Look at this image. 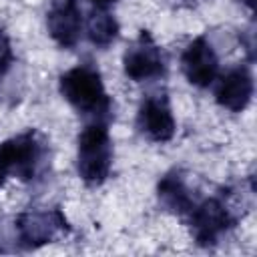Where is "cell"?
<instances>
[{
  "label": "cell",
  "mask_w": 257,
  "mask_h": 257,
  "mask_svg": "<svg viewBox=\"0 0 257 257\" xmlns=\"http://www.w3.org/2000/svg\"><path fill=\"white\" fill-rule=\"evenodd\" d=\"M58 88L62 98L76 108L82 116L92 120L106 122L110 112V98L104 90L100 72L90 64H78L70 70H66L60 80Z\"/></svg>",
  "instance_id": "1"
},
{
  "label": "cell",
  "mask_w": 257,
  "mask_h": 257,
  "mask_svg": "<svg viewBox=\"0 0 257 257\" xmlns=\"http://www.w3.org/2000/svg\"><path fill=\"white\" fill-rule=\"evenodd\" d=\"M112 167V143L106 122L92 120L78 135L76 149V171L88 187L102 185Z\"/></svg>",
  "instance_id": "2"
},
{
  "label": "cell",
  "mask_w": 257,
  "mask_h": 257,
  "mask_svg": "<svg viewBox=\"0 0 257 257\" xmlns=\"http://www.w3.org/2000/svg\"><path fill=\"white\" fill-rule=\"evenodd\" d=\"M44 159V143L36 131L20 133L0 145V161L6 165L8 175L20 181H32Z\"/></svg>",
  "instance_id": "3"
},
{
  "label": "cell",
  "mask_w": 257,
  "mask_h": 257,
  "mask_svg": "<svg viewBox=\"0 0 257 257\" xmlns=\"http://www.w3.org/2000/svg\"><path fill=\"white\" fill-rule=\"evenodd\" d=\"M68 231L70 225L58 207L44 211H26L16 219L18 241L26 249H38L46 243H52L56 237L66 235Z\"/></svg>",
  "instance_id": "4"
},
{
  "label": "cell",
  "mask_w": 257,
  "mask_h": 257,
  "mask_svg": "<svg viewBox=\"0 0 257 257\" xmlns=\"http://www.w3.org/2000/svg\"><path fill=\"white\" fill-rule=\"evenodd\" d=\"M189 225L195 241L203 247L215 245L223 233H227L235 225V217L231 209L221 199H205L195 203L189 211Z\"/></svg>",
  "instance_id": "5"
},
{
  "label": "cell",
  "mask_w": 257,
  "mask_h": 257,
  "mask_svg": "<svg viewBox=\"0 0 257 257\" xmlns=\"http://www.w3.org/2000/svg\"><path fill=\"white\" fill-rule=\"evenodd\" d=\"M122 66L124 74L135 82L159 78L165 74L163 52L147 30H141L139 38L126 48L122 56Z\"/></svg>",
  "instance_id": "6"
},
{
  "label": "cell",
  "mask_w": 257,
  "mask_h": 257,
  "mask_svg": "<svg viewBox=\"0 0 257 257\" xmlns=\"http://www.w3.org/2000/svg\"><path fill=\"white\" fill-rule=\"evenodd\" d=\"M137 128L153 143H167L175 137L177 122L165 92L151 94L141 102L137 112Z\"/></svg>",
  "instance_id": "7"
},
{
  "label": "cell",
  "mask_w": 257,
  "mask_h": 257,
  "mask_svg": "<svg viewBox=\"0 0 257 257\" xmlns=\"http://www.w3.org/2000/svg\"><path fill=\"white\" fill-rule=\"evenodd\" d=\"M181 68L193 86L205 88L215 82L219 74V58L205 36H197L187 44L181 56Z\"/></svg>",
  "instance_id": "8"
},
{
  "label": "cell",
  "mask_w": 257,
  "mask_h": 257,
  "mask_svg": "<svg viewBox=\"0 0 257 257\" xmlns=\"http://www.w3.org/2000/svg\"><path fill=\"white\" fill-rule=\"evenodd\" d=\"M46 28L50 38L62 46L72 48L80 40L82 32V10L76 0H58L46 12Z\"/></svg>",
  "instance_id": "9"
},
{
  "label": "cell",
  "mask_w": 257,
  "mask_h": 257,
  "mask_svg": "<svg viewBox=\"0 0 257 257\" xmlns=\"http://www.w3.org/2000/svg\"><path fill=\"white\" fill-rule=\"evenodd\" d=\"M251 98H253V76L247 66H235L219 78L215 90V100L219 102V106L231 112H241L249 106Z\"/></svg>",
  "instance_id": "10"
},
{
  "label": "cell",
  "mask_w": 257,
  "mask_h": 257,
  "mask_svg": "<svg viewBox=\"0 0 257 257\" xmlns=\"http://www.w3.org/2000/svg\"><path fill=\"white\" fill-rule=\"evenodd\" d=\"M157 195H159V201L163 203L165 209H169L171 213L181 215V217L189 215V211L197 203L179 171H171L159 181Z\"/></svg>",
  "instance_id": "11"
},
{
  "label": "cell",
  "mask_w": 257,
  "mask_h": 257,
  "mask_svg": "<svg viewBox=\"0 0 257 257\" xmlns=\"http://www.w3.org/2000/svg\"><path fill=\"white\" fill-rule=\"evenodd\" d=\"M86 36L98 48L110 46L116 40V36H118V22H116V18L112 14H108L104 8L92 10L90 16H88V22H86Z\"/></svg>",
  "instance_id": "12"
},
{
  "label": "cell",
  "mask_w": 257,
  "mask_h": 257,
  "mask_svg": "<svg viewBox=\"0 0 257 257\" xmlns=\"http://www.w3.org/2000/svg\"><path fill=\"white\" fill-rule=\"evenodd\" d=\"M12 62H14V52H12L10 38L6 36L4 30H0V80L8 74Z\"/></svg>",
  "instance_id": "13"
},
{
  "label": "cell",
  "mask_w": 257,
  "mask_h": 257,
  "mask_svg": "<svg viewBox=\"0 0 257 257\" xmlns=\"http://www.w3.org/2000/svg\"><path fill=\"white\" fill-rule=\"evenodd\" d=\"M8 177H10V175H8V169H6V165L0 161V187L4 185V181H6Z\"/></svg>",
  "instance_id": "14"
},
{
  "label": "cell",
  "mask_w": 257,
  "mask_h": 257,
  "mask_svg": "<svg viewBox=\"0 0 257 257\" xmlns=\"http://www.w3.org/2000/svg\"><path fill=\"white\" fill-rule=\"evenodd\" d=\"M96 8H106L108 4H112V2H116V0H90Z\"/></svg>",
  "instance_id": "15"
},
{
  "label": "cell",
  "mask_w": 257,
  "mask_h": 257,
  "mask_svg": "<svg viewBox=\"0 0 257 257\" xmlns=\"http://www.w3.org/2000/svg\"><path fill=\"white\" fill-rule=\"evenodd\" d=\"M245 4H247L249 8H253V0H245Z\"/></svg>",
  "instance_id": "16"
}]
</instances>
